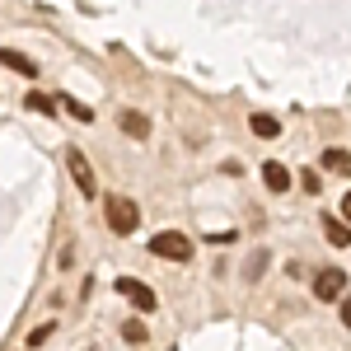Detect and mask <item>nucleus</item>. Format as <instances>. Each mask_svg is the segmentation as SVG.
Listing matches in <instances>:
<instances>
[{"label": "nucleus", "mask_w": 351, "mask_h": 351, "mask_svg": "<svg viewBox=\"0 0 351 351\" xmlns=\"http://www.w3.org/2000/svg\"><path fill=\"white\" fill-rule=\"evenodd\" d=\"M342 220H347V225H351V192H347V197H342Z\"/></svg>", "instance_id": "6ab92c4d"}, {"label": "nucleus", "mask_w": 351, "mask_h": 351, "mask_svg": "<svg viewBox=\"0 0 351 351\" xmlns=\"http://www.w3.org/2000/svg\"><path fill=\"white\" fill-rule=\"evenodd\" d=\"M324 234L332 248H351V225L342 216H324Z\"/></svg>", "instance_id": "6e6552de"}, {"label": "nucleus", "mask_w": 351, "mask_h": 351, "mask_svg": "<svg viewBox=\"0 0 351 351\" xmlns=\"http://www.w3.org/2000/svg\"><path fill=\"white\" fill-rule=\"evenodd\" d=\"M263 183H267L271 192H291V169L276 164V160H267V164H263Z\"/></svg>", "instance_id": "9d476101"}, {"label": "nucleus", "mask_w": 351, "mask_h": 351, "mask_svg": "<svg viewBox=\"0 0 351 351\" xmlns=\"http://www.w3.org/2000/svg\"><path fill=\"white\" fill-rule=\"evenodd\" d=\"M104 216H108V230L122 234V239L141 230V206H136L127 192H108V197H104Z\"/></svg>", "instance_id": "f257e3e1"}, {"label": "nucleus", "mask_w": 351, "mask_h": 351, "mask_svg": "<svg viewBox=\"0 0 351 351\" xmlns=\"http://www.w3.org/2000/svg\"><path fill=\"white\" fill-rule=\"evenodd\" d=\"M56 332V324H38L33 332H28V351H38V347H47V337Z\"/></svg>", "instance_id": "2eb2a0df"}, {"label": "nucleus", "mask_w": 351, "mask_h": 351, "mask_svg": "<svg viewBox=\"0 0 351 351\" xmlns=\"http://www.w3.org/2000/svg\"><path fill=\"white\" fill-rule=\"evenodd\" d=\"M56 104H61V108L71 112V117H75V122H94V108H89V104H80V99H71V94H61V99H56Z\"/></svg>", "instance_id": "ddd939ff"}, {"label": "nucleus", "mask_w": 351, "mask_h": 351, "mask_svg": "<svg viewBox=\"0 0 351 351\" xmlns=\"http://www.w3.org/2000/svg\"><path fill=\"white\" fill-rule=\"evenodd\" d=\"M117 295L127 300L136 314H155V309H160V295H155L145 281H136V276H117Z\"/></svg>", "instance_id": "7ed1b4c3"}, {"label": "nucleus", "mask_w": 351, "mask_h": 351, "mask_svg": "<svg viewBox=\"0 0 351 351\" xmlns=\"http://www.w3.org/2000/svg\"><path fill=\"white\" fill-rule=\"evenodd\" d=\"M150 253L164 258V263H192V253H197V248H192V239L183 234V230H164V234L150 239Z\"/></svg>", "instance_id": "f03ea898"}, {"label": "nucleus", "mask_w": 351, "mask_h": 351, "mask_svg": "<svg viewBox=\"0 0 351 351\" xmlns=\"http://www.w3.org/2000/svg\"><path fill=\"white\" fill-rule=\"evenodd\" d=\"M342 295H347V271H342V267H319V271H314V300L337 304Z\"/></svg>", "instance_id": "20e7f679"}, {"label": "nucleus", "mask_w": 351, "mask_h": 351, "mask_svg": "<svg viewBox=\"0 0 351 351\" xmlns=\"http://www.w3.org/2000/svg\"><path fill=\"white\" fill-rule=\"evenodd\" d=\"M324 169H328V173H351V150L328 145V150H324Z\"/></svg>", "instance_id": "9b49d317"}, {"label": "nucleus", "mask_w": 351, "mask_h": 351, "mask_svg": "<svg viewBox=\"0 0 351 351\" xmlns=\"http://www.w3.org/2000/svg\"><path fill=\"white\" fill-rule=\"evenodd\" d=\"M0 66H5V71H19L28 80H38V61L24 56V52H14V47H0Z\"/></svg>", "instance_id": "0eeeda50"}, {"label": "nucleus", "mask_w": 351, "mask_h": 351, "mask_svg": "<svg viewBox=\"0 0 351 351\" xmlns=\"http://www.w3.org/2000/svg\"><path fill=\"white\" fill-rule=\"evenodd\" d=\"M300 188L304 192H324V178H319L314 169H304V173H300Z\"/></svg>", "instance_id": "f3484780"}, {"label": "nucleus", "mask_w": 351, "mask_h": 351, "mask_svg": "<svg viewBox=\"0 0 351 351\" xmlns=\"http://www.w3.org/2000/svg\"><path fill=\"white\" fill-rule=\"evenodd\" d=\"M24 104H28V112H47V117H56V108H61V104H56L52 94H43V89H33V94H28Z\"/></svg>", "instance_id": "f8f14e48"}, {"label": "nucleus", "mask_w": 351, "mask_h": 351, "mask_svg": "<svg viewBox=\"0 0 351 351\" xmlns=\"http://www.w3.org/2000/svg\"><path fill=\"white\" fill-rule=\"evenodd\" d=\"M122 337H127L132 347H141V342H150V332H145V324H141V319H127V324H122Z\"/></svg>", "instance_id": "4468645a"}, {"label": "nucleus", "mask_w": 351, "mask_h": 351, "mask_svg": "<svg viewBox=\"0 0 351 351\" xmlns=\"http://www.w3.org/2000/svg\"><path fill=\"white\" fill-rule=\"evenodd\" d=\"M337 304H342V324L351 328V295H342V300H337Z\"/></svg>", "instance_id": "a211bd4d"}, {"label": "nucleus", "mask_w": 351, "mask_h": 351, "mask_svg": "<svg viewBox=\"0 0 351 351\" xmlns=\"http://www.w3.org/2000/svg\"><path fill=\"white\" fill-rule=\"evenodd\" d=\"M117 127H122V136H132V141H150V117L141 108H122Z\"/></svg>", "instance_id": "423d86ee"}, {"label": "nucleus", "mask_w": 351, "mask_h": 351, "mask_svg": "<svg viewBox=\"0 0 351 351\" xmlns=\"http://www.w3.org/2000/svg\"><path fill=\"white\" fill-rule=\"evenodd\" d=\"M263 271H267V248H258V253L248 258V271H243V276H248V281H258Z\"/></svg>", "instance_id": "dca6fc26"}, {"label": "nucleus", "mask_w": 351, "mask_h": 351, "mask_svg": "<svg viewBox=\"0 0 351 351\" xmlns=\"http://www.w3.org/2000/svg\"><path fill=\"white\" fill-rule=\"evenodd\" d=\"M248 132L258 136V141H271V136H281V117H271V112H253V117H248Z\"/></svg>", "instance_id": "1a4fd4ad"}, {"label": "nucleus", "mask_w": 351, "mask_h": 351, "mask_svg": "<svg viewBox=\"0 0 351 351\" xmlns=\"http://www.w3.org/2000/svg\"><path fill=\"white\" fill-rule=\"evenodd\" d=\"M66 169H71V178H75V188H80L84 197H99V178H94V169H89V160H84V150H75V145H66Z\"/></svg>", "instance_id": "39448f33"}]
</instances>
